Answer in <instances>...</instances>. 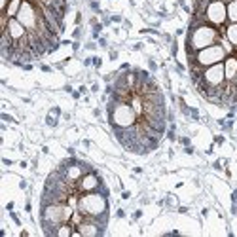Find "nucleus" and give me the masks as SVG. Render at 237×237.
Instances as JSON below:
<instances>
[{
    "instance_id": "1",
    "label": "nucleus",
    "mask_w": 237,
    "mask_h": 237,
    "mask_svg": "<svg viewBox=\"0 0 237 237\" xmlns=\"http://www.w3.org/2000/svg\"><path fill=\"white\" fill-rule=\"evenodd\" d=\"M220 38V30L213 27V25H199L195 29H188V36H186V53L188 57L190 55H195L199 49L209 48L218 42Z\"/></svg>"
},
{
    "instance_id": "2",
    "label": "nucleus",
    "mask_w": 237,
    "mask_h": 237,
    "mask_svg": "<svg viewBox=\"0 0 237 237\" xmlns=\"http://www.w3.org/2000/svg\"><path fill=\"white\" fill-rule=\"evenodd\" d=\"M85 218H99V216L108 214V194L105 192H84L80 194L78 207Z\"/></svg>"
},
{
    "instance_id": "3",
    "label": "nucleus",
    "mask_w": 237,
    "mask_h": 237,
    "mask_svg": "<svg viewBox=\"0 0 237 237\" xmlns=\"http://www.w3.org/2000/svg\"><path fill=\"white\" fill-rule=\"evenodd\" d=\"M106 116L110 127H131L135 125L138 116L131 108L129 102H118V101H106Z\"/></svg>"
},
{
    "instance_id": "4",
    "label": "nucleus",
    "mask_w": 237,
    "mask_h": 237,
    "mask_svg": "<svg viewBox=\"0 0 237 237\" xmlns=\"http://www.w3.org/2000/svg\"><path fill=\"white\" fill-rule=\"evenodd\" d=\"M228 57V51H226L222 48V44H213V46H209V48H203V49H199L195 55H190L188 57V65L190 66H194V65H197V66H211V65H216V63H224V59Z\"/></svg>"
},
{
    "instance_id": "5",
    "label": "nucleus",
    "mask_w": 237,
    "mask_h": 237,
    "mask_svg": "<svg viewBox=\"0 0 237 237\" xmlns=\"http://www.w3.org/2000/svg\"><path fill=\"white\" fill-rule=\"evenodd\" d=\"M226 82V74H224V63H216L211 66H205L203 68V76L201 82L195 84V89L201 93L205 87H218Z\"/></svg>"
},
{
    "instance_id": "6",
    "label": "nucleus",
    "mask_w": 237,
    "mask_h": 237,
    "mask_svg": "<svg viewBox=\"0 0 237 237\" xmlns=\"http://www.w3.org/2000/svg\"><path fill=\"white\" fill-rule=\"evenodd\" d=\"M17 19L21 25H25L27 30H36L38 23H40V8L36 4H32L30 0H23L21 10L17 13Z\"/></svg>"
},
{
    "instance_id": "7",
    "label": "nucleus",
    "mask_w": 237,
    "mask_h": 237,
    "mask_svg": "<svg viewBox=\"0 0 237 237\" xmlns=\"http://www.w3.org/2000/svg\"><path fill=\"white\" fill-rule=\"evenodd\" d=\"M205 19H207L209 25H213L216 29H224L226 23H228V8H226V2L222 0H213L211 6L205 12Z\"/></svg>"
},
{
    "instance_id": "8",
    "label": "nucleus",
    "mask_w": 237,
    "mask_h": 237,
    "mask_svg": "<svg viewBox=\"0 0 237 237\" xmlns=\"http://www.w3.org/2000/svg\"><path fill=\"white\" fill-rule=\"evenodd\" d=\"M105 192L108 194V190L105 188V182L101 180V177L97 174V171H91V173H85L84 177L78 180V192L84 194V192Z\"/></svg>"
},
{
    "instance_id": "9",
    "label": "nucleus",
    "mask_w": 237,
    "mask_h": 237,
    "mask_svg": "<svg viewBox=\"0 0 237 237\" xmlns=\"http://www.w3.org/2000/svg\"><path fill=\"white\" fill-rule=\"evenodd\" d=\"M6 29H8L10 36H12L13 40H23L25 36H27V32H29V30L25 29V25L19 23V19H17V17H12V19H10Z\"/></svg>"
},
{
    "instance_id": "10",
    "label": "nucleus",
    "mask_w": 237,
    "mask_h": 237,
    "mask_svg": "<svg viewBox=\"0 0 237 237\" xmlns=\"http://www.w3.org/2000/svg\"><path fill=\"white\" fill-rule=\"evenodd\" d=\"M224 74H226V82H233L237 76V53H230L224 59Z\"/></svg>"
},
{
    "instance_id": "11",
    "label": "nucleus",
    "mask_w": 237,
    "mask_h": 237,
    "mask_svg": "<svg viewBox=\"0 0 237 237\" xmlns=\"http://www.w3.org/2000/svg\"><path fill=\"white\" fill-rule=\"evenodd\" d=\"M218 30H222L226 40H228L233 48H237V23H230V25H226L224 29H218Z\"/></svg>"
},
{
    "instance_id": "12",
    "label": "nucleus",
    "mask_w": 237,
    "mask_h": 237,
    "mask_svg": "<svg viewBox=\"0 0 237 237\" xmlns=\"http://www.w3.org/2000/svg\"><path fill=\"white\" fill-rule=\"evenodd\" d=\"M21 4H23V0H10L8 8H6V10H2L0 13H6L10 19H12V17H17L19 10H21Z\"/></svg>"
},
{
    "instance_id": "13",
    "label": "nucleus",
    "mask_w": 237,
    "mask_h": 237,
    "mask_svg": "<svg viewBox=\"0 0 237 237\" xmlns=\"http://www.w3.org/2000/svg\"><path fill=\"white\" fill-rule=\"evenodd\" d=\"M211 2L213 0H195V4H194V12L195 15H205V12H207V8L211 6Z\"/></svg>"
},
{
    "instance_id": "14",
    "label": "nucleus",
    "mask_w": 237,
    "mask_h": 237,
    "mask_svg": "<svg viewBox=\"0 0 237 237\" xmlns=\"http://www.w3.org/2000/svg\"><path fill=\"white\" fill-rule=\"evenodd\" d=\"M226 8H228V21L237 23V0H230L226 4Z\"/></svg>"
},
{
    "instance_id": "15",
    "label": "nucleus",
    "mask_w": 237,
    "mask_h": 237,
    "mask_svg": "<svg viewBox=\"0 0 237 237\" xmlns=\"http://www.w3.org/2000/svg\"><path fill=\"white\" fill-rule=\"evenodd\" d=\"M46 123H48L49 127H57V116H55V114H51V112H49V114L46 116Z\"/></svg>"
},
{
    "instance_id": "16",
    "label": "nucleus",
    "mask_w": 237,
    "mask_h": 237,
    "mask_svg": "<svg viewBox=\"0 0 237 237\" xmlns=\"http://www.w3.org/2000/svg\"><path fill=\"white\" fill-rule=\"evenodd\" d=\"M174 129H177V127H174V123H171V129L167 131V138H169V141H177V135H174Z\"/></svg>"
},
{
    "instance_id": "17",
    "label": "nucleus",
    "mask_w": 237,
    "mask_h": 237,
    "mask_svg": "<svg viewBox=\"0 0 237 237\" xmlns=\"http://www.w3.org/2000/svg\"><path fill=\"white\" fill-rule=\"evenodd\" d=\"M177 197H174V195H169V197H167V205H169V207H171V209H174V207H177Z\"/></svg>"
},
{
    "instance_id": "18",
    "label": "nucleus",
    "mask_w": 237,
    "mask_h": 237,
    "mask_svg": "<svg viewBox=\"0 0 237 237\" xmlns=\"http://www.w3.org/2000/svg\"><path fill=\"white\" fill-rule=\"evenodd\" d=\"M89 8L93 10L95 13H101V8H99V2H97V0H91V2H89Z\"/></svg>"
},
{
    "instance_id": "19",
    "label": "nucleus",
    "mask_w": 237,
    "mask_h": 237,
    "mask_svg": "<svg viewBox=\"0 0 237 237\" xmlns=\"http://www.w3.org/2000/svg\"><path fill=\"white\" fill-rule=\"evenodd\" d=\"M190 118H194V120H199V110H197V108H190Z\"/></svg>"
},
{
    "instance_id": "20",
    "label": "nucleus",
    "mask_w": 237,
    "mask_h": 237,
    "mask_svg": "<svg viewBox=\"0 0 237 237\" xmlns=\"http://www.w3.org/2000/svg\"><path fill=\"white\" fill-rule=\"evenodd\" d=\"M0 118H2L4 121H12V123H15V120H13V118L10 116V114H6V112H2V114H0Z\"/></svg>"
},
{
    "instance_id": "21",
    "label": "nucleus",
    "mask_w": 237,
    "mask_h": 237,
    "mask_svg": "<svg viewBox=\"0 0 237 237\" xmlns=\"http://www.w3.org/2000/svg\"><path fill=\"white\" fill-rule=\"evenodd\" d=\"M72 36H74V40H78L80 36H82V29H80V27H76V29H74V32H72Z\"/></svg>"
},
{
    "instance_id": "22",
    "label": "nucleus",
    "mask_w": 237,
    "mask_h": 237,
    "mask_svg": "<svg viewBox=\"0 0 237 237\" xmlns=\"http://www.w3.org/2000/svg\"><path fill=\"white\" fill-rule=\"evenodd\" d=\"M178 141H180V144H184V146H190V138L188 137H180Z\"/></svg>"
},
{
    "instance_id": "23",
    "label": "nucleus",
    "mask_w": 237,
    "mask_h": 237,
    "mask_svg": "<svg viewBox=\"0 0 237 237\" xmlns=\"http://www.w3.org/2000/svg\"><path fill=\"white\" fill-rule=\"evenodd\" d=\"M101 65H102V61H101L99 57H93V66H95V68H99Z\"/></svg>"
},
{
    "instance_id": "24",
    "label": "nucleus",
    "mask_w": 237,
    "mask_h": 237,
    "mask_svg": "<svg viewBox=\"0 0 237 237\" xmlns=\"http://www.w3.org/2000/svg\"><path fill=\"white\" fill-rule=\"evenodd\" d=\"M110 21H114V23H121V17H120V15H112Z\"/></svg>"
},
{
    "instance_id": "25",
    "label": "nucleus",
    "mask_w": 237,
    "mask_h": 237,
    "mask_svg": "<svg viewBox=\"0 0 237 237\" xmlns=\"http://www.w3.org/2000/svg\"><path fill=\"white\" fill-rule=\"evenodd\" d=\"M99 46H102V48H106V46H108L106 38H99Z\"/></svg>"
},
{
    "instance_id": "26",
    "label": "nucleus",
    "mask_w": 237,
    "mask_h": 237,
    "mask_svg": "<svg viewBox=\"0 0 237 237\" xmlns=\"http://www.w3.org/2000/svg\"><path fill=\"white\" fill-rule=\"evenodd\" d=\"M12 220H13V222H15V224H21V222H19V216H17V214H15V213H12Z\"/></svg>"
},
{
    "instance_id": "27",
    "label": "nucleus",
    "mask_w": 237,
    "mask_h": 237,
    "mask_svg": "<svg viewBox=\"0 0 237 237\" xmlns=\"http://www.w3.org/2000/svg\"><path fill=\"white\" fill-rule=\"evenodd\" d=\"M116 216H118V218H123V216H125V211H118V213H116Z\"/></svg>"
},
{
    "instance_id": "28",
    "label": "nucleus",
    "mask_w": 237,
    "mask_h": 237,
    "mask_svg": "<svg viewBox=\"0 0 237 237\" xmlns=\"http://www.w3.org/2000/svg\"><path fill=\"white\" fill-rule=\"evenodd\" d=\"M141 216H142V213H141V211H135V213H133V218H141Z\"/></svg>"
},
{
    "instance_id": "29",
    "label": "nucleus",
    "mask_w": 237,
    "mask_h": 237,
    "mask_svg": "<svg viewBox=\"0 0 237 237\" xmlns=\"http://www.w3.org/2000/svg\"><path fill=\"white\" fill-rule=\"evenodd\" d=\"M148 65H150V68H152V70H156V68H158V65H156V63H154V61H152V59H150V61H148Z\"/></svg>"
},
{
    "instance_id": "30",
    "label": "nucleus",
    "mask_w": 237,
    "mask_h": 237,
    "mask_svg": "<svg viewBox=\"0 0 237 237\" xmlns=\"http://www.w3.org/2000/svg\"><path fill=\"white\" fill-rule=\"evenodd\" d=\"M214 142L216 144H222L224 142V137H214Z\"/></svg>"
},
{
    "instance_id": "31",
    "label": "nucleus",
    "mask_w": 237,
    "mask_h": 237,
    "mask_svg": "<svg viewBox=\"0 0 237 237\" xmlns=\"http://www.w3.org/2000/svg\"><path fill=\"white\" fill-rule=\"evenodd\" d=\"M231 201L237 203V190H233V192H231Z\"/></svg>"
},
{
    "instance_id": "32",
    "label": "nucleus",
    "mask_w": 237,
    "mask_h": 237,
    "mask_svg": "<svg viewBox=\"0 0 237 237\" xmlns=\"http://www.w3.org/2000/svg\"><path fill=\"white\" fill-rule=\"evenodd\" d=\"M40 68H42L44 72H51V66H48V65H42V66H40Z\"/></svg>"
},
{
    "instance_id": "33",
    "label": "nucleus",
    "mask_w": 237,
    "mask_h": 237,
    "mask_svg": "<svg viewBox=\"0 0 237 237\" xmlns=\"http://www.w3.org/2000/svg\"><path fill=\"white\" fill-rule=\"evenodd\" d=\"M80 95H82L80 91H72V97H74V99H80Z\"/></svg>"
},
{
    "instance_id": "34",
    "label": "nucleus",
    "mask_w": 237,
    "mask_h": 237,
    "mask_svg": "<svg viewBox=\"0 0 237 237\" xmlns=\"http://www.w3.org/2000/svg\"><path fill=\"white\" fill-rule=\"evenodd\" d=\"M85 48H87V49H95V48H97V46H95L93 42H89V44H87V46H85Z\"/></svg>"
},
{
    "instance_id": "35",
    "label": "nucleus",
    "mask_w": 237,
    "mask_h": 237,
    "mask_svg": "<svg viewBox=\"0 0 237 237\" xmlns=\"http://www.w3.org/2000/svg\"><path fill=\"white\" fill-rule=\"evenodd\" d=\"M184 150H186V154H194V148H192V146H186Z\"/></svg>"
},
{
    "instance_id": "36",
    "label": "nucleus",
    "mask_w": 237,
    "mask_h": 237,
    "mask_svg": "<svg viewBox=\"0 0 237 237\" xmlns=\"http://www.w3.org/2000/svg\"><path fill=\"white\" fill-rule=\"evenodd\" d=\"M91 91H93V93H95V91H99V85L93 84V85H91Z\"/></svg>"
},
{
    "instance_id": "37",
    "label": "nucleus",
    "mask_w": 237,
    "mask_h": 237,
    "mask_svg": "<svg viewBox=\"0 0 237 237\" xmlns=\"http://www.w3.org/2000/svg\"><path fill=\"white\" fill-rule=\"evenodd\" d=\"M233 85L237 87V76H235V78H233Z\"/></svg>"
}]
</instances>
